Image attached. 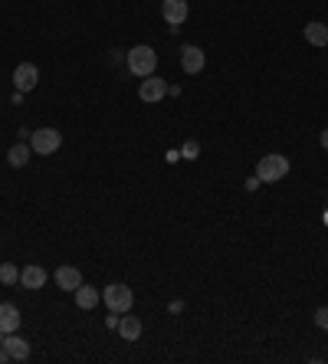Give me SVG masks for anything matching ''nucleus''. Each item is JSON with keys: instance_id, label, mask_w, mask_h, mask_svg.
Returning <instances> with one entry per match:
<instances>
[{"instance_id": "20", "label": "nucleus", "mask_w": 328, "mask_h": 364, "mask_svg": "<svg viewBox=\"0 0 328 364\" xmlns=\"http://www.w3.org/2000/svg\"><path fill=\"white\" fill-rule=\"evenodd\" d=\"M119 312H108V319H105V325H108V328H119Z\"/></svg>"}, {"instance_id": "21", "label": "nucleus", "mask_w": 328, "mask_h": 364, "mask_svg": "<svg viewBox=\"0 0 328 364\" xmlns=\"http://www.w3.org/2000/svg\"><path fill=\"white\" fill-rule=\"evenodd\" d=\"M259 184H263V181H259V178H250V181H246V191L253 194V191H256V187H259Z\"/></svg>"}, {"instance_id": "1", "label": "nucleus", "mask_w": 328, "mask_h": 364, "mask_svg": "<svg viewBox=\"0 0 328 364\" xmlns=\"http://www.w3.org/2000/svg\"><path fill=\"white\" fill-rule=\"evenodd\" d=\"M125 66H128L138 79H148V76H154V69H158V53L145 43L132 46V49L125 53Z\"/></svg>"}, {"instance_id": "12", "label": "nucleus", "mask_w": 328, "mask_h": 364, "mask_svg": "<svg viewBox=\"0 0 328 364\" xmlns=\"http://www.w3.org/2000/svg\"><path fill=\"white\" fill-rule=\"evenodd\" d=\"M56 286L66 289V292H75V289L82 286V273L75 266H60L56 269Z\"/></svg>"}, {"instance_id": "3", "label": "nucleus", "mask_w": 328, "mask_h": 364, "mask_svg": "<svg viewBox=\"0 0 328 364\" xmlns=\"http://www.w3.org/2000/svg\"><path fill=\"white\" fill-rule=\"evenodd\" d=\"M102 302L108 305V312H119V315H125V312H132L134 292L125 286V282H112V286H105Z\"/></svg>"}, {"instance_id": "7", "label": "nucleus", "mask_w": 328, "mask_h": 364, "mask_svg": "<svg viewBox=\"0 0 328 364\" xmlns=\"http://www.w3.org/2000/svg\"><path fill=\"white\" fill-rule=\"evenodd\" d=\"M0 345H3V351L10 354V361H27V358H30V341H27V338H20L16 332L3 335V338H0Z\"/></svg>"}, {"instance_id": "8", "label": "nucleus", "mask_w": 328, "mask_h": 364, "mask_svg": "<svg viewBox=\"0 0 328 364\" xmlns=\"http://www.w3.org/2000/svg\"><path fill=\"white\" fill-rule=\"evenodd\" d=\"M36 82H40V69H36L33 62H20V66L14 69V86H16V92L36 89Z\"/></svg>"}, {"instance_id": "5", "label": "nucleus", "mask_w": 328, "mask_h": 364, "mask_svg": "<svg viewBox=\"0 0 328 364\" xmlns=\"http://www.w3.org/2000/svg\"><path fill=\"white\" fill-rule=\"evenodd\" d=\"M161 14H164V20L171 23V30H180L184 20L191 16V7H187V0H164Z\"/></svg>"}, {"instance_id": "4", "label": "nucleus", "mask_w": 328, "mask_h": 364, "mask_svg": "<svg viewBox=\"0 0 328 364\" xmlns=\"http://www.w3.org/2000/svg\"><path fill=\"white\" fill-rule=\"evenodd\" d=\"M60 145H62V135L56 132V128H36L33 132V138H30V148H33V154H56L60 151Z\"/></svg>"}, {"instance_id": "18", "label": "nucleus", "mask_w": 328, "mask_h": 364, "mask_svg": "<svg viewBox=\"0 0 328 364\" xmlns=\"http://www.w3.org/2000/svg\"><path fill=\"white\" fill-rule=\"evenodd\" d=\"M180 154H184V158H191V161H194L197 154H200V145H197V141H187V145H184V151H180Z\"/></svg>"}, {"instance_id": "14", "label": "nucleus", "mask_w": 328, "mask_h": 364, "mask_svg": "<svg viewBox=\"0 0 328 364\" xmlns=\"http://www.w3.org/2000/svg\"><path fill=\"white\" fill-rule=\"evenodd\" d=\"M119 332L125 341H138V338H141V319H138V315H121Z\"/></svg>"}, {"instance_id": "13", "label": "nucleus", "mask_w": 328, "mask_h": 364, "mask_svg": "<svg viewBox=\"0 0 328 364\" xmlns=\"http://www.w3.org/2000/svg\"><path fill=\"white\" fill-rule=\"evenodd\" d=\"M73 295H75V305H79V308H86V312H89V308H95V305L102 302V292H99V289H92V286H86V282L75 289Z\"/></svg>"}, {"instance_id": "16", "label": "nucleus", "mask_w": 328, "mask_h": 364, "mask_svg": "<svg viewBox=\"0 0 328 364\" xmlns=\"http://www.w3.org/2000/svg\"><path fill=\"white\" fill-rule=\"evenodd\" d=\"M305 40H309L312 46H328V27L325 23H318V20L305 23Z\"/></svg>"}, {"instance_id": "15", "label": "nucleus", "mask_w": 328, "mask_h": 364, "mask_svg": "<svg viewBox=\"0 0 328 364\" xmlns=\"http://www.w3.org/2000/svg\"><path fill=\"white\" fill-rule=\"evenodd\" d=\"M30 158H33V148L27 145V141H16L14 148L7 151V161H10V167H23L27 161H30Z\"/></svg>"}, {"instance_id": "10", "label": "nucleus", "mask_w": 328, "mask_h": 364, "mask_svg": "<svg viewBox=\"0 0 328 364\" xmlns=\"http://www.w3.org/2000/svg\"><path fill=\"white\" fill-rule=\"evenodd\" d=\"M20 308H16L14 302H3L0 305V335H10L20 328Z\"/></svg>"}, {"instance_id": "19", "label": "nucleus", "mask_w": 328, "mask_h": 364, "mask_svg": "<svg viewBox=\"0 0 328 364\" xmlns=\"http://www.w3.org/2000/svg\"><path fill=\"white\" fill-rule=\"evenodd\" d=\"M315 325H318V328H328V305H322V308L315 312Z\"/></svg>"}, {"instance_id": "9", "label": "nucleus", "mask_w": 328, "mask_h": 364, "mask_svg": "<svg viewBox=\"0 0 328 364\" xmlns=\"http://www.w3.org/2000/svg\"><path fill=\"white\" fill-rule=\"evenodd\" d=\"M180 69H184L187 76H197V73L204 69V49H200V46H184V49H180Z\"/></svg>"}, {"instance_id": "11", "label": "nucleus", "mask_w": 328, "mask_h": 364, "mask_svg": "<svg viewBox=\"0 0 328 364\" xmlns=\"http://www.w3.org/2000/svg\"><path fill=\"white\" fill-rule=\"evenodd\" d=\"M46 279H49V276H46L43 266H33V263H30L27 269H20V286H23V289H43Z\"/></svg>"}, {"instance_id": "17", "label": "nucleus", "mask_w": 328, "mask_h": 364, "mask_svg": "<svg viewBox=\"0 0 328 364\" xmlns=\"http://www.w3.org/2000/svg\"><path fill=\"white\" fill-rule=\"evenodd\" d=\"M0 282H3V286H14V282H20V269H16L14 263H3V266H0Z\"/></svg>"}, {"instance_id": "22", "label": "nucleus", "mask_w": 328, "mask_h": 364, "mask_svg": "<svg viewBox=\"0 0 328 364\" xmlns=\"http://www.w3.org/2000/svg\"><path fill=\"white\" fill-rule=\"evenodd\" d=\"M322 148H325V151H328V128H325V132H322Z\"/></svg>"}, {"instance_id": "2", "label": "nucleus", "mask_w": 328, "mask_h": 364, "mask_svg": "<svg viewBox=\"0 0 328 364\" xmlns=\"http://www.w3.org/2000/svg\"><path fill=\"white\" fill-rule=\"evenodd\" d=\"M285 174H289V158H285V154H266V158H259V165H256V178L263 184L283 181Z\"/></svg>"}, {"instance_id": "6", "label": "nucleus", "mask_w": 328, "mask_h": 364, "mask_svg": "<svg viewBox=\"0 0 328 364\" xmlns=\"http://www.w3.org/2000/svg\"><path fill=\"white\" fill-rule=\"evenodd\" d=\"M138 95H141V102L154 106V102H161L164 95H167V82H164V79H158V76L141 79V86H138Z\"/></svg>"}]
</instances>
